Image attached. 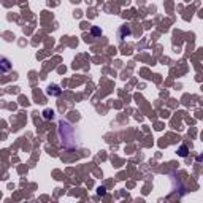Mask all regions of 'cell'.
Listing matches in <instances>:
<instances>
[{
    "mask_svg": "<svg viewBox=\"0 0 203 203\" xmlns=\"http://www.w3.org/2000/svg\"><path fill=\"white\" fill-rule=\"evenodd\" d=\"M44 116H46V117H53V111H51V113H49V111H44Z\"/></svg>",
    "mask_w": 203,
    "mask_h": 203,
    "instance_id": "cell-2",
    "label": "cell"
},
{
    "mask_svg": "<svg viewBox=\"0 0 203 203\" xmlns=\"http://www.w3.org/2000/svg\"><path fill=\"white\" fill-rule=\"evenodd\" d=\"M3 70H8V60L3 59Z\"/></svg>",
    "mask_w": 203,
    "mask_h": 203,
    "instance_id": "cell-1",
    "label": "cell"
}]
</instances>
